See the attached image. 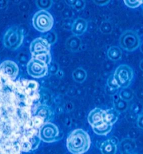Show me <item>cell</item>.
<instances>
[{"label":"cell","instance_id":"1","mask_svg":"<svg viewBox=\"0 0 143 154\" xmlns=\"http://www.w3.org/2000/svg\"><path fill=\"white\" fill-rule=\"evenodd\" d=\"M37 81L15 80L0 67V154L32 150L48 110L40 103Z\"/></svg>","mask_w":143,"mask_h":154},{"label":"cell","instance_id":"2","mask_svg":"<svg viewBox=\"0 0 143 154\" xmlns=\"http://www.w3.org/2000/svg\"><path fill=\"white\" fill-rule=\"evenodd\" d=\"M67 146L72 154H84L91 146L90 136L82 129L74 130L67 138Z\"/></svg>","mask_w":143,"mask_h":154},{"label":"cell","instance_id":"3","mask_svg":"<svg viewBox=\"0 0 143 154\" xmlns=\"http://www.w3.org/2000/svg\"><path fill=\"white\" fill-rule=\"evenodd\" d=\"M88 121L94 133L98 135H106L110 132L113 125L108 119L106 111L96 108L88 116Z\"/></svg>","mask_w":143,"mask_h":154},{"label":"cell","instance_id":"4","mask_svg":"<svg viewBox=\"0 0 143 154\" xmlns=\"http://www.w3.org/2000/svg\"><path fill=\"white\" fill-rule=\"evenodd\" d=\"M30 49L32 58L44 61L49 65L52 60L50 45L46 39L41 37L37 38L31 42Z\"/></svg>","mask_w":143,"mask_h":154},{"label":"cell","instance_id":"5","mask_svg":"<svg viewBox=\"0 0 143 154\" xmlns=\"http://www.w3.org/2000/svg\"><path fill=\"white\" fill-rule=\"evenodd\" d=\"M53 18L51 14L45 11L37 12L33 18V26L37 30L45 32L50 30L53 25Z\"/></svg>","mask_w":143,"mask_h":154},{"label":"cell","instance_id":"6","mask_svg":"<svg viewBox=\"0 0 143 154\" xmlns=\"http://www.w3.org/2000/svg\"><path fill=\"white\" fill-rule=\"evenodd\" d=\"M114 77L120 88L125 89L130 85L134 77V71L130 66L123 64L116 69Z\"/></svg>","mask_w":143,"mask_h":154},{"label":"cell","instance_id":"7","mask_svg":"<svg viewBox=\"0 0 143 154\" xmlns=\"http://www.w3.org/2000/svg\"><path fill=\"white\" fill-rule=\"evenodd\" d=\"M23 39V33L20 29L12 27L8 29L4 35V45L8 48L15 49L21 45Z\"/></svg>","mask_w":143,"mask_h":154},{"label":"cell","instance_id":"8","mask_svg":"<svg viewBox=\"0 0 143 154\" xmlns=\"http://www.w3.org/2000/svg\"><path fill=\"white\" fill-rule=\"evenodd\" d=\"M120 45L123 49L129 52H133L140 46V39L136 32L132 30H127L121 35Z\"/></svg>","mask_w":143,"mask_h":154},{"label":"cell","instance_id":"9","mask_svg":"<svg viewBox=\"0 0 143 154\" xmlns=\"http://www.w3.org/2000/svg\"><path fill=\"white\" fill-rule=\"evenodd\" d=\"M48 64L40 60L32 58L27 65V71L29 75L35 78H40L48 73Z\"/></svg>","mask_w":143,"mask_h":154},{"label":"cell","instance_id":"10","mask_svg":"<svg viewBox=\"0 0 143 154\" xmlns=\"http://www.w3.org/2000/svg\"><path fill=\"white\" fill-rule=\"evenodd\" d=\"M57 127L52 123H45L40 131L39 136L42 140L47 142L54 141L58 136Z\"/></svg>","mask_w":143,"mask_h":154},{"label":"cell","instance_id":"11","mask_svg":"<svg viewBox=\"0 0 143 154\" xmlns=\"http://www.w3.org/2000/svg\"><path fill=\"white\" fill-rule=\"evenodd\" d=\"M0 67L12 79L15 80L19 73V67L16 63L11 61H6L2 62Z\"/></svg>","mask_w":143,"mask_h":154},{"label":"cell","instance_id":"12","mask_svg":"<svg viewBox=\"0 0 143 154\" xmlns=\"http://www.w3.org/2000/svg\"><path fill=\"white\" fill-rule=\"evenodd\" d=\"M118 141L109 139L103 142L100 147L102 154H115L117 151Z\"/></svg>","mask_w":143,"mask_h":154},{"label":"cell","instance_id":"13","mask_svg":"<svg viewBox=\"0 0 143 154\" xmlns=\"http://www.w3.org/2000/svg\"><path fill=\"white\" fill-rule=\"evenodd\" d=\"M87 22L85 19L79 18L74 21L72 25V32L76 35H81L85 32L87 29Z\"/></svg>","mask_w":143,"mask_h":154},{"label":"cell","instance_id":"14","mask_svg":"<svg viewBox=\"0 0 143 154\" xmlns=\"http://www.w3.org/2000/svg\"><path fill=\"white\" fill-rule=\"evenodd\" d=\"M122 54V51L117 46L111 47L107 51V56L112 61H118L121 58Z\"/></svg>","mask_w":143,"mask_h":154},{"label":"cell","instance_id":"15","mask_svg":"<svg viewBox=\"0 0 143 154\" xmlns=\"http://www.w3.org/2000/svg\"><path fill=\"white\" fill-rule=\"evenodd\" d=\"M74 79L78 82H82L86 80L87 73L83 69L79 68L76 69L73 73Z\"/></svg>","mask_w":143,"mask_h":154},{"label":"cell","instance_id":"16","mask_svg":"<svg viewBox=\"0 0 143 154\" xmlns=\"http://www.w3.org/2000/svg\"><path fill=\"white\" fill-rule=\"evenodd\" d=\"M119 97L124 101H130L134 97V93L131 89L125 88L120 92Z\"/></svg>","mask_w":143,"mask_h":154},{"label":"cell","instance_id":"17","mask_svg":"<svg viewBox=\"0 0 143 154\" xmlns=\"http://www.w3.org/2000/svg\"><path fill=\"white\" fill-rule=\"evenodd\" d=\"M107 115L109 121L111 123L114 125L117 122L119 118V113L118 110L115 109H109L106 110Z\"/></svg>","mask_w":143,"mask_h":154},{"label":"cell","instance_id":"18","mask_svg":"<svg viewBox=\"0 0 143 154\" xmlns=\"http://www.w3.org/2000/svg\"><path fill=\"white\" fill-rule=\"evenodd\" d=\"M115 109L118 112H124L126 110L127 107V101L123 100L120 97L114 100Z\"/></svg>","mask_w":143,"mask_h":154},{"label":"cell","instance_id":"19","mask_svg":"<svg viewBox=\"0 0 143 154\" xmlns=\"http://www.w3.org/2000/svg\"><path fill=\"white\" fill-rule=\"evenodd\" d=\"M101 32L105 34H109L112 32V26L109 21H103L100 26Z\"/></svg>","mask_w":143,"mask_h":154},{"label":"cell","instance_id":"20","mask_svg":"<svg viewBox=\"0 0 143 154\" xmlns=\"http://www.w3.org/2000/svg\"><path fill=\"white\" fill-rule=\"evenodd\" d=\"M107 87H109V88L112 89L118 90L120 88V86L118 85V84L115 79L114 75L110 76L108 79L107 81Z\"/></svg>","mask_w":143,"mask_h":154},{"label":"cell","instance_id":"21","mask_svg":"<svg viewBox=\"0 0 143 154\" xmlns=\"http://www.w3.org/2000/svg\"><path fill=\"white\" fill-rule=\"evenodd\" d=\"M125 4L127 5V7L130 8H136L139 7L140 5L142 4V1H129L126 0L124 1Z\"/></svg>","mask_w":143,"mask_h":154},{"label":"cell","instance_id":"22","mask_svg":"<svg viewBox=\"0 0 143 154\" xmlns=\"http://www.w3.org/2000/svg\"><path fill=\"white\" fill-rule=\"evenodd\" d=\"M137 123L139 127L142 129H143V112L139 115Z\"/></svg>","mask_w":143,"mask_h":154},{"label":"cell","instance_id":"23","mask_svg":"<svg viewBox=\"0 0 143 154\" xmlns=\"http://www.w3.org/2000/svg\"><path fill=\"white\" fill-rule=\"evenodd\" d=\"M96 4L98 5H106L108 4L110 1H94Z\"/></svg>","mask_w":143,"mask_h":154},{"label":"cell","instance_id":"24","mask_svg":"<svg viewBox=\"0 0 143 154\" xmlns=\"http://www.w3.org/2000/svg\"><path fill=\"white\" fill-rule=\"evenodd\" d=\"M139 67H140V69H141V70L143 71V59L141 61V62H140Z\"/></svg>","mask_w":143,"mask_h":154},{"label":"cell","instance_id":"25","mask_svg":"<svg viewBox=\"0 0 143 154\" xmlns=\"http://www.w3.org/2000/svg\"><path fill=\"white\" fill-rule=\"evenodd\" d=\"M140 51L143 53V42H142L141 45H140Z\"/></svg>","mask_w":143,"mask_h":154},{"label":"cell","instance_id":"26","mask_svg":"<svg viewBox=\"0 0 143 154\" xmlns=\"http://www.w3.org/2000/svg\"><path fill=\"white\" fill-rule=\"evenodd\" d=\"M129 154V153H127V152H124V154Z\"/></svg>","mask_w":143,"mask_h":154},{"label":"cell","instance_id":"27","mask_svg":"<svg viewBox=\"0 0 143 154\" xmlns=\"http://www.w3.org/2000/svg\"><path fill=\"white\" fill-rule=\"evenodd\" d=\"M142 14H143V13H142Z\"/></svg>","mask_w":143,"mask_h":154},{"label":"cell","instance_id":"28","mask_svg":"<svg viewBox=\"0 0 143 154\" xmlns=\"http://www.w3.org/2000/svg\"></svg>","mask_w":143,"mask_h":154}]
</instances>
